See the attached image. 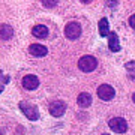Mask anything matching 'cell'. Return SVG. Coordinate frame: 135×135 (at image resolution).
Masks as SVG:
<instances>
[{"instance_id": "cell-1", "label": "cell", "mask_w": 135, "mask_h": 135, "mask_svg": "<svg viewBox=\"0 0 135 135\" xmlns=\"http://www.w3.org/2000/svg\"><path fill=\"white\" fill-rule=\"evenodd\" d=\"M78 68H80V71H83V72H92V71H95L98 68V60L93 56H90V54L83 56L78 60Z\"/></svg>"}, {"instance_id": "cell-2", "label": "cell", "mask_w": 135, "mask_h": 135, "mask_svg": "<svg viewBox=\"0 0 135 135\" xmlns=\"http://www.w3.org/2000/svg\"><path fill=\"white\" fill-rule=\"evenodd\" d=\"M20 110H21V113L24 114L29 120H38L39 119V111H38V107H35L33 104H30V102H20Z\"/></svg>"}, {"instance_id": "cell-3", "label": "cell", "mask_w": 135, "mask_h": 135, "mask_svg": "<svg viewBox=\"0 0 135 135\" xmlns=\"http://www.w3.org/2000/svg\"><path fill=\"white\" fill-rule=\"evenodd\" d=\"M65 36H66L69 41H75L81 36V26L78 24L77 21H71L68 23L66 27H65Z\"/></svg>"}, {"instance_id": "cell-4", "label": "cell", "mask_w": 135, "mask_h": 135, "mask_svg": "<svg viewBox=\"0 0 135 135\" xmlns=\"http://www.w3.org/2000/svg\"><path fill=\"white\" fill-rule=\"evenodd\" d=\"M108 126H110V129L113 132H116V134H125L126 131H128V123H126L125 119H122V117H114V119H111L108 122Z\"/></svg>"}, {"instance_id": "cell-5", "label": "cell", "mask_w": 135, "mask_h": 135, "mask_svg": "<svg viewBox=\"0 0 135 135\" xmlns=\"http://www.w3.org/2000/svg\"><path fill=\"white\" fill-rule=\"evenodd\" d=\"M114 95H116V92L110 84H102V86L98 87V96L101 101H111L114 98Z\"/></svg>"}, {"instance_id": "cell-6", "label": "cell", "mask_w": 135, "mask_h": 135, "mask_svg": "<svg viewBox=\"0 0 135 135\" xmlns=\"http://www.w3.org/2000/svg\"><path fill=\"white\" fill-rule=\"evenodd\" d=\"M50 114L54 117H62L65 114V111H66V104L62 101H53L50 104Z\"/></svg>"}, {"instance_id": "cell-7", "label": "cell", "mask_w": 135, "mask_h": 135, "mask_svg": "<svg viewBox=\"0 0 135 135\" xmlns=\"http://www.w3.org/2000/svg\"><path fill=\"white\" fill-rule=\"evenodd\" d=\"M21 84L26 90H35L39 87V78L36 75H26L21 80Z\"/></svg>"}, {"instance_id": "cell-8", "label": "cell", "mask_w": 135, "mask_h": 135, "mask_svg": "<svg viewBox=\"0 0 135 135\" xmlns=\"http://www.w3.org/2000/svg\"><path fill=\"white\" fill-rule=\"evenodd\" d=\"M29 53L35 57H45L48 54V50H47V47H44L41 44H32L29 47Z\"/></svg>"}, {"instance_id": "cell-9", "label": "cell", "mask_w": 135, "mask_h": 135, "mask_svg": "<svg viewBox=\"0 0 135 135\" xmlns=\"http://www.w3.org/2000/svg\"><path fill=\"white\" fill-rule=\"evenodd\" d=\"M108 48H110L113 53L120 51V42H119V36H117L116 32H111L110 36H108Z\"/></svg>"}, {"instance_id": "cell-10", "label": "cell", "mask_w": 135, "mask_h": 135, "mask_svg": "<svg viewBox=\"0 0 135 135\" xmlns=\"http://www.w3.org/2000/svg\"><path fill=\"white\" fill-rule=\"evenodd\" d=\"M32 33H33V36H36L39 39H45L48 36V27L44 24H38L32 29Z\"/></svg>"}, {"instance_id": "cell-11", "label": "cell", "mask_w": 135, "mask_h": 135, "mask_svg": "<svg viewBox=\"0 0 135 135\" xmlns=\"http://www.w3.org/2000/svg\"><path fill=\"white\" fill-rule=\"evenodd\" d=\"M77 102L81 108H87V107L92 105V96L89 93H80L77 98Z\"/></svg>"}, {"instance_id": "cell-12", "label": "cell", "mask_w": 135, "mask_h": 135, "mask_svg": "<svg viewBox=\"0 0 135 135\" xmlns=\"http://www.w3.org/2000/svg\"><path fill=\"white\" fill-rule=\"evenodd\" d=\"M0 35H2V39L3 41H9L11 38H14V29L9 24H2Z\"/></svg>"}, {"instance_id": "cell-13", "label": "cell", "mask_w": 135, "mask_h": 135, "mask_svg": "<svg viewBox=\"0 0 135 135\" xmlns=\"http://www.w3.org/2000/svg\"><path fill=\"white\" fill-rule=\"evenodd\" d=\"M110 26H108V20L107 18H101L99 21V35H101L102 38H107V36H110Z\"/></svg>"}, {"instance_id": "cell-14", "label": "cell", "mask_w": 135, "mask_h": 135, "mask_svg": "<svg viewBox=\"0 0 135 135\" xmlns=\"http://www.w3.org/2000/svg\"><path fill=\"white\" fill-rule=\"evenodd\" d=\"M42 5L45 6V8H54V6L57 5V2H48V0H44Z\"/></svg>"}, {"instance_id": "cell-15", "label": "cell", "mask_w": 135, "mask_h": 135, "mask_svg": "<svg viewBox=\"0 0 135 135\" xmlns=\"http://www.w3.org/2000/svg\"><path fill=\"white\" fill-rule=\"evenodd\" d=\"M129 26L135 30V14H134V15H131V17H129Z\"/></svg>"}, {"instance_id": "cell-16", "label": "cell", "mask_w": 135, "mask_h": 135, "mask_svg": "<svg viewBox=\"0 0 135 135\" xmlns=\"http://www.w3.org/2000/svg\"><path fill=\"white\" fill-rule=\"evenodd\" d=\"M132 101H134V104H135V93L132 95Z\"/></svg>"}, {"instance_id": "cell-17", "label": "cell", "mask_w": 135, "mask_h": 135, "mask_svg": "<svg viewBox=\"0 0 135 135\" xmlns=\"http://www.w3.org/2000/svg\"><path fill=\"white\" fill-rule=\"evenodd\" d=\"M102 135H110V134H102Z\"/></svg>"}]
</instances>
